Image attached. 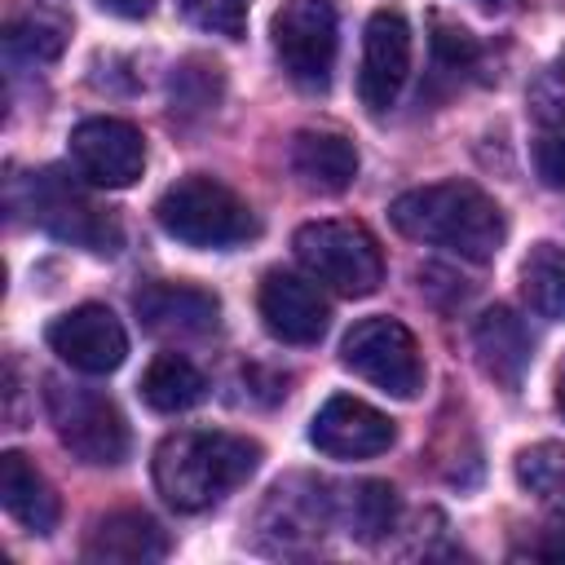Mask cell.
Listing matches in <instances>:
<instances>
[{
  "label": "cell",
  "mask_w": 565,
  "mask_h": 565,
  "mask_svg": "<svg viewBox=\"0 0 565 565\" xmlns=\"http://www.w3.org/2000/svg\"><path fill=\"white\" fill-rule=\"evenodd\" d=\"M388 221L397 225V234L428 243V247H446L472 265L494 260L508 238L503 207L481 185L459 181V177L397 194L388 203Z\"/></svg>",
  "instance_id": "obj_1"
},
{
  "label": "cell",
  "mask_w": 565,
  "mask_h": 565,
  "mask_svg": "<svg viewBox=\"0 0 565 565\" xmlns=\"http://www.w3.org/2000/svg\"><path fill=\"white\" fill-rule=\"evenodd\" d=\"M260 468V441L221 428L168 433L154 450V490L177 512H203Z\"/></svg>",
  "instance_id": "obj_2"
},
{
  "label": "cell",
  "mask_w": 565,
  "mask_h": 565,
  "mask_svg": "<svg viewBox=\"0 0 565 565\" xmlns=\"http://www.w3.org/2000/svg\"><path fill=\"white\" fill-rule=\"evenodd\" d=\"M154 221L168 238L185 243V247H238L256 234V216L252 207L216 177H203V172H190L181 181H172L159 203H154Z\"/></svg>",
  "instance_id": "obj_3"
},
{
  "label": "cell",
  "mask_w": 565,
  "mask_h": 565,
  "mask_svg": "<svg viewBox=\"0 0 565 565\" xmlns=\"http://www.w3.org/2000/svg\"><path fill=\"white\" fill-rule=\"evenodd\" d=\"M291 247L309 278L340 296H371L384 282V252L362 221H309Z\"/></svg>",
  "instance_id": "obj_4"
},
{
  "label": "cell",
  "mask_w": 565,
  "mask_h": 565,
  "mask_svg": "<svg viewBox=\"0 0 565 565\" xmlns=\"http://www.w3.org/2000/svg\"><path fill=\"white\" fill-rule=\"evenodd\" d=\"M44 406H49L57 441L75 459H84L93 468H115L128 459V446H132L128 419L106 393L84 388V384H66V380H49Z\"/></svg>",
  "instance_id": "obj_5"
},
{
  "label": "cell",
  "mask_w": 565,
  "mask_h": 565,
  "mask_svg": "<svg viewBox=\"0 0 565 565\" xmlns=\"http://www.w3.org/2000/svg\"><path fill=\"white\" fill-rule=\"evenodd\" d=\"M340 362L388 397L411 402L424 388V358L415 335L397 318H362L340 344Z\"/></svg>",
  "instance_id": "obj_6"
},
{
  "label": "cell",
  "mask_w": 565,
  "mask_h": 565,
  "mask_svg": "<svg viewBox=\"0 0 565 565\" xmlns=\"http://www.w3.org/2000/svg\"><path fill=\"white\" fill-rule=\"evenodd\" d=\"M335 0H282L274 13V53L305 88H327L335 66Z\"/></svg>",
  "instance_id": "obj_7"
},
{
  "label": "cell",
  "mask_w": 565,
  "mask_h": 565,
  "mask_svg": "<svg viewBox=\"0 0 565 565\" xmlns=\"http://www.w3.org/2000/svg\"><path fill=\"white\" fill-rule=\"evenodd\" d=\"M31 216L40 230H49L62 243L88 247L97 256H115L119 252V225L57 168L35 172L31 181Z\"/></svg>",
  "instance_id": "obj_8"
},
{
  "label": "cell",
  "mask_w": 565,
  "mask_h": 565,
  "mask_svg": "<svg viewBox=\"0 0 565 565\" xmlns=\"http://www.w3.org/2000/svg\"><path fill=\"white\" fill-rule=\"evenodd\" d=\"M71 159L84 181H93L102 190H124L146 168V137L128 119L93 115L71 128Z\"/></svg>",
  "instance_id": "obj_9"
},
{
  "label": "cell",
  "mask_w": 565,
  "mask_h": 565,
  "mask_svg": "<svg viewBox=\"0 0 565 565\" xmlns=\"http://www.w3.org/2000/svg\"><path fill=\"white\" fill-rule=\"evenodd\" d=\"M44 340L66 366H75L84 375H110L128 358V331L106 305H75L66 313H57L49 322Z\"/></svg>",
  "instance_id": "obj_10"
},
{
  "label": "cell",
  "mask_w": 565,
  "mask_h": 565,
  "mask_svg": "<svg viewBox=\"0 0 565 565\" xmlns=\"http://www.w3.org/2000/svg\"><path fill=\"white\" fill-rule=\"evenodd\" d=\"M411 75V22L397 9H375L362 31L358 97L371 115H384Z\"/></svg>",
  "instance_id": "obj_11"
},
{
  "label": "cell",
  "mask_w": 565,
  "mask_h": 565,
  "mask_svg": "<svg viewBox=\"0 0 565 565\" xmlns=\"http://www.w3.org/2000/svg\"><path fill=\"white\" fill-rule=\"evenodd\" d=\"M309 441L331 459H375L397 441V428L384 411H375L362 397L335 393L322 402V411L309 424Z\"/></svg>",
  "instance_id": "obj_12"
},
{
  "label": "cell",
  "mask_w": 565,
  "mask_h": 565,
  "mask_svg": "<svg viewBox=\"0 0 565 565\" xmlns=\"http://www.w3.org/2000/svg\"><path fill=\"white\" fill-rule=\"evenodd\" d=\"M256 305L269 335H278L282 344H318L331 322V305L318 291V278H300L291 269H269L260 278Z\"/></svg>",
  "instance_id": "obj_13"
},
{
  "label": "cell",
  "mask_w": 565,
  "mask_h": 565,
  "mask_svg": "<svg viewBox=\"0 0 565 565\" xmlns=\"http://www.w3.org/2000/svg\"><path fill=\"white\" fill-rule=\"evenodd\" d=\"M132 313L141 318V327L150 335L190 340V335H207L216 327L221 300L203 287H190V282H146L132 296Z\"/></svg>",
  "instance_id": "obj_14"
},
{
  "label": "cell",
  "mask_w": 565,
  "mask_h": 565,
  "mask_svg": "<svg viewBox=\"0 0 565 565\" xmlns=\"http://www.w3.org/2000/svg\"><path fill=\"white\" fill-rule=\"evenodd\" d=\"M472 349H477V362L481 371L503 384V388H521L525 371H530V358H534V340L525 331V322L508 309V305H494L477 318L472 327Z\"/></svg>",
  "instance_id": "obj_15"
},
{
  "label": "cell",
  "mask_w": 565,
  "mask_h": 565,
  "mask_svg": "<svg viewBox=\"0 0 565 565\" xmlns=\"http://www.w3.org/2000/svg\"><path fill=\"white\" fill-rule=\"evenodd\" d=\"M0 503L31 534H53L57 521H62L57 490L49 486V477L22 450H4L0 455Z\"/></svg>",
  "instance_id": "obj_16"
},
{
  "label": "cell",
  "mask_w": 565,
  "mask_h": 565,
  "mask_svg": "<svg viewBox=\"0 0 565 565\" xmlns=\"http://www.w3.org/2000/svg\"><path fill=\"white\" fill-rule=\"evenodd\" d=\"M287 163L291 172L300 177L305 190H318V194H344L358 177V150L349 137L340 132H327V128H305L291 137V150H287Z\"/></svg>",
  "instance_id": "obj_17"
},
{
  "label": "cell",
  "mask_w": 565,
  "mask_h": 565,
  "mask_svg": "<svg viewBox=\"0 0 565 565\" xmlns=\"http://www.w3.org/2000/svg\"><path fill=\"white\" fill-rule=\"evenodd\" d=\"M168 556V534L154 516L124 508V512H106L93 521L88 539H84V561H163Z\"/></svg>",
  "instance_id": "obj_18"
},
{
  "label": "cell",
  "mask_w": 565,
  "mask_h": 565,
  "mask_svg": "<svg viewBox=\"0 0 565 565\" xmlns=\"http://www.w3.org/2000/svg\"><path fill=\"white\" fill-rule=\"evenodd\" d=\"M203 397H207V380L185 353H159L141 371V402L159 415H181Z\"/></svg>",
  "instance_id": "obj_19"
},
{
  "label": "cell",
  "mask_w": 565,
  "mask_h": 565,
  "mask_svg": "<svg viewBox=\"0 0 565 565\" xmlns=\"http://www.w3.org/2000/svg\"><path fill=\"white\" fill-rule=\"evenodd\" d=\"M521 291L525 305L547 318V322H565V247L543 238L525 252L521 260Z\"/></svg>",
  "instance_id": "obj_20"
},
{
  "label": "cell",
  "mask_w": 565,
  "mask_h": 565,
  "mask_svg": "<svg viewBox=\"0 0 565 565\" xmlns=\"http://www.w3.org/2000/svg\"><path fill=\"white\" fill-rule=\"evenodd\" d=\"M516 481L530 490L547 512L565 516V446L561 441H539L516 455Z\"/></svg>",
  "instance_id": "obj_21"
},
{
  "label": "cell",
  "mask_w": 565,
  "mask_h": 565,
  "mask_svg": "<svg viewBox=\"0 0 565 565\" xmlns=\"http://www.w3.org/2000/svg\"><path fill=\"white\" fill-rule=\"evenodd\" d=\"M344 525L362 543L384 539L397 525V490L388 481H358L344 499Z\"/></svg>",
  "instance_id": "obj_22"
},
{
  "label": "cell",
  "mask_w": 565,
  "mask_h": 565,
  "mask_svg": "<svg viewBox=\"0 0 565 565\" xmlns=\"http://www.w3.org/2000/svg\"><path fill=\"white\" fill-rule=\"evenodd\" d=\"M66 44V22L62 18H49V13H22L9 22V49L31 57V62H53Z\"/></svg>",
  "instance_id": "obj_23"
},
{
  "label": "cell",
  "mask_w": 565,
  "mask_h": 565,
  "mask_svg": "<svg viewBox=\"0 0 565 565\" xmlns=\"http://www.w3.org/2000/svg\"><path fill=\"white\" fill-rule=\"evenodd\" d=\"M247 9H252V0H181V13L199 31H212V35H225V40L243 35Z\"/></svg>",
  "instance_id": "obj_24"
},
{
  "label": "cell",
  "mask_w": 565,
  "mask_h": 565,
  "mask_svg": "<svg viewBox=\"0 0 565 565\" xmlns=\"http://www.w3.org/2000/svg\"><path fill=\"white\" fill-rule=\"evenodd\" d=\"M433 53H437V62H446V66H468L472 57H477V44H472V35L463 31V26H455V22H437V35H433Z\"/></svg>",
  "instance_id": "obj_25"
},
{
  "label": "cell",
  "mask_w": 565,
  "mask_h": 565,
  "mask_svg": "<svg viewBox=\"0 0 565 565\" xmlns=\"http://www.w3.org/2000/svg\"><path fill=\"white\" fill-rule=\"evenodd\" d=\"M534 168H539L543 185L565 190V132H552L534 146Z\"/></svg>",
  "instance_id": "obj_26"
},
{
  "label": "cell",
  "mask_w": 565,
  "mask_h": 565,
  "mask_svg": "<svg viewBox=\"0 0 565 565\" xmlns=\"http://www.w3.org/2000/svg\"><path fill=\"white\" fill-rule=\"evenodd\" d=\"M102 9H110L115 18H128V22H137V18H150L154 0H102Z\"/></svg>",
  "instance_id": "obj_27"
},
{
  "label": "cell",
  "mask_w": 565,
  "mask_h": 565,
  "mask_svg": "<svg viewBox=\"0 0 565 565\" xmlns=\"http://www.w3.org/2000/svg\"><path fill=\"white\" fill-rule=\"evenodd\" d=\"M512 556H565V539H561V543H530V547H512Z\"/></svg>",
  "instance_id": "obj_28"
},
{
  "label": "cell",
  "mask_w": 565,
  "mask_h": 565,
  "mask_svg": "<svg viewBox=\"0 0 565 565\" xmlns=\"http://www.w3.org/2000/svg\"><path fill=\"white\" fill-rule=\"evenodd\" d=\"M556 411L565 415V362H561V371H556Z\"/></svg>",
  "instance_id": "obj_29"
},
{
  "label": "cell",
  "mask_w": 565,
  "mask_h": 565,
  "mask_svg": "<svg viewBox=\"0 0 565 565\" xmlns=\"http://www.w3.org/2000/svg\"><path fill=\"white\" fill-rule=\"evenodd\" d=\"M477 4H499V0H477Z\"/></svg>",
  "instance_id": "obj_30"
}]
</instances>
